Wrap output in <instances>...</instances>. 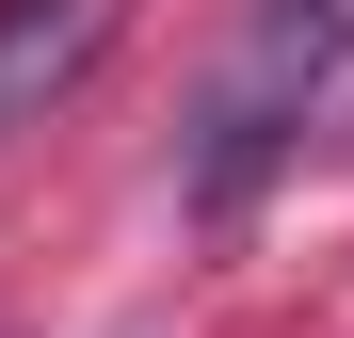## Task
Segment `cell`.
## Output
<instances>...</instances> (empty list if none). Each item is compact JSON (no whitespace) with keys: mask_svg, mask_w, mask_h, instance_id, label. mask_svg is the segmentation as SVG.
Returning a JSON list of instances; mask_svg holds the SVG:
<instances>
[{"mask_svg":"<svg viewBox=\"0 0 354 338\" xmlns=\"http://www.w3.org/2000/svg\"><path fill=\"white\" fill-rule=\"evenodd\" d=\"M129 0H0V129H32L48 97H81L97 81V48Z\"/></svg>","mask_w":354,"mask_h":338,"instance_id":"cell-1","label":"cell"}]
</instances>
